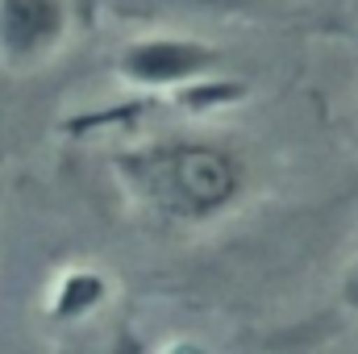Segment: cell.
I'll return each instance as SVG.
<instances>
[{
    "instance_id": "1",
    "label": "cell",
    "mask_w": 358,
    "mask_h": 354,
    "mask_svg": "<svg viewBox=\"0 0 358 354\" xmlns=\"http://www.w3.org/2000/svg\"><path fill=\"white\" fill-rule=\"evenodd\" d=\"M113 179L142 217L171 229H208L229 221L255 187L246 155L204 134L150 138L117 150Z\"/></svg>"
},
{
    "instance_id": "2",
    "label": "cell",
    "mask_w": 358,
    "mask_h": 354,
    "mask_svg": "<svg viewBox=\"0 0 358 354\" xmlns=\"http://www.w3.org/2000/svg\"><path fill=\"white\" fill-rule=\"evenodd\" d=\"M221 46H213L208 38L196 34H179V29H146L125 38L113 50V80L129 92L142 96H167L183 108H200L204 96L229 100V92L238 84H225L221 76Z\"/></svg>"
},
{
    "instance_id": "3",
    "label": "cell",
    "mask_w": 358,
    "mask_h": 354,
    "mask_svg": "<svg viewBox=\"0 0 358 354\" xmlns=\"http://www.w3.org/2000/svg\"><path fill=\"white\" fill-rule=\"evenodd\" d=\"M76 34V0H0V67L38 71Z\"/></svg>"
},
{
    "instance_id": "4",
    "label": "cell",
    "mask_w": 358,
    "mask_h": 354,
    "mask_svg": "<svg viewBox=\"0 0 358 354\" xmlns=\"http://www.w3.org/2000/svg\"><path fill=\"white\" fill-rule=\"evenodd\" d=\"M113 296V279L100 271V267H67L55 283H50V296H46V313L50 321H63V325H76V321H88L92 313H100Z\"/></svg>"
},
{
    "instance_id": "5",
    "label": "cell",
    "mask_w": 358,
    "mask_h": 354,
    "mask_svg": "<svg viewBox=\"0 0 358 354\" xmlns=\"http://www.w3.org/2000/svg\"><path fill=\"white\" fill-rule=\"evenodd\" d=\"M338 304L358 321V250L350 255V263L342 267V275H338Z\"/></svg>"
}]
</instances>
